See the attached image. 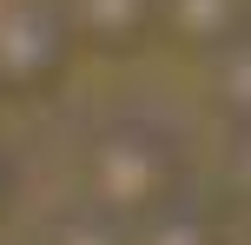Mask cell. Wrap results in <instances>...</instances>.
<instances>
[{"label": "cell", "instance_id": "1", "mask_svg": "<svg viewBox=\"0 0 251 245\" xmlns=\"http://www.w3.org/2000/svg\"><path fill=\"white\" fill-rule=\"evenodd\" d=\"M86 192H93V212L113 225H146L152 212L172 206L178 192V153L172 139H165L159 126H146V119H119V126H106L100 139H93L86 153Z\"/></svg>", "mask_w": 251, "mask_h": 245}, {"label": "cell", "instance_id": "2", "mask_svg": "<svg viewBox=\"0 0 251 245\" xmlns=\"http://www.w3.org/2000/svg\"><path fill=\"white\" fill-rule=\"evenodd\" d=\"M66 47H73V27L66 7L53 0H0V86L40 93L60 80Z\"/></svg>", "mask_w": 251, "mask_h": 245}, {"label": "cell", "instance_id": "3", "mask_svg": "<svg viewBox=\"0 0 251 245\" xmlns=\"http://www.w3.org/2000/svg\"><path fill=\"white\" fill-rule=\"evenodd\" d=\"M66 27L100 53H132L159 33V0H66Z\"/></svg>", "mask_w": 251, "mask_h": 245}, {"label": "cell", "instance_id": "4", "mask_svg": "<svg viewBox=\"0 0 251 245\" xmlns=\"http://www.w3.org/2000/svg\"><path fill=\"white\" fill-rule=\"evenodd\" d=\"M159 27L192 53H231L238 40H251V13L245 0H159Z\"/></svg>", "mask_w": 251, "mask_h": 245}, {"label": "cell", "instance_id": "5", "mask_svg": "<svg viewBox=\"0 0 251 245\" xmlns=\"http://www.w3.org/2000/svg\"><path fill=\"white\" fill-rule=\"evenodd\" d=\"M132 245H225V239H218V219H212V212L172 199V206L152 212L146 225H132Z\"/></svg>", "mask_w": 251, "mask_h": 245}, {"label": "cell", "instance_id": "6", "mask_svg": "<svg viewBox=\"0 0 251 245\" xmlns=\"http://www.w3.org/2000/svg\"><path fill=\"white\" fill-rule=\"evenodd\" d=\"M212 100L238 133H251V40H238L231 53H218L212 66Z\"/></svg>", "mask_w": 251, "mask_h": 245}, {"label": "cell", "instance_id": "7", "mask_svg": "<svg viewBox=\"0 0 251 245\" xmlns=\"http://www.w3.org/2000/svg\"><path fill=\"white\" fill-rule=\"evenodd\" d=\"M47 245H132V232L113 219H100V212H79V219H66V225H53Z\"/></svg>", "mask_w": 251, "mask_h": 245}, {"label": "cell", "instance_id": "8", "mask_svg": "<svg viewBox=\"0 0 251 245\" xmlns=\"http://www.w3.org/2000/svg\"><path fill=\"white\" fill-rule=\"evenodd\" d=\"M231 186H238V199L251 206V133L238 139V153H231Z\"/></svg>", "mask_w": 251, "mask_h": 245}, {"label": "cell", "instance_id": "9", "mask_svg": "<svg viewBox=\"0 0 251 245\" xmlns=\"http://www.w3.org/2000/svg\"><path fill=\"white\" fill-rule=\"evenodd\" d=\"M245 13H251V0H245Z\"/></svg>", "mask_w": 251, "mask_h": 245}]
</instances>
